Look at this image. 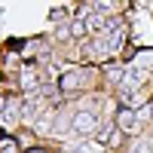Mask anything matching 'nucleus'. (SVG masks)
Masks as SVG:
<instances>
[{
	"label": "nucleus",
	"instance_id": "obj_1",
	"mask_svg": "<svg viewBox=\"0 0 153 153\" xmlns=\"http://www.w3.org/2000/svg\"><path fill=\"white\" fill-rule=\"evenodd\" d=\"M71 129L80 132V135H92V132L98 129V117H95L92 110H76L74 120H71Z\"/></svg>",
	"mask_w": 153,
	"mask_h": 153
},
{
	"label": "nucleus",
	"instance_id": "obj_2",
	"mask_svg": "<svg viewBox=\"0 0 153 153\" xmlns=\"http://www.w3.org/2000/svg\"><path fill=\"white\" fill-rule=\"evenodd\" d=\"M120 132L123 135L138 132V113L135 110H120Z\"/></svg>",
	"mask_w": 153,
	"mask_h": 153
},
{
	"label": "nucleus",
	"instance_id": "obj_3",
	"mask_svg": "<svg viewBox=\"0 0 153 153\" xmlns=\"http://www.w3.org/2000/svg\"><path fill=\"white\" fill-rule=\"evenodd\" d=\"M80 80H83V74L80 71H71V74H65V76H61V92H68V95H74V89L76 86H80Z\"/></svg>",
	"mask_w": 153,
	"mask_h": 153
},
{
	"label": "nucleus",
	"instance_id": "obj_4",
	"mask_svg": "<svg viewBox=\"0 0 153 153\" xmlns=\"http://www.w3.org/2000/svg\"><path fill=\"white\" fill-rule=\"evenodd\" d=\"M86 34H89L86 22H83V19H74V22H71V37H86Z\"/></svg>",
	"mask_w": 153,
	"mask_h": 153
},
{
	"label": "nucleus",
	"instance_id": "obj_5",
	"mask_svg": "<svg viewBox=\"0 0 153 153\" xmlns=\"http://www.w3.org/2000/svg\"><path fill=\"white\" fill-rule=\"evenodd\" d=\"M22 86H25V89H34V86H37V74H34L31 68L22 71Z\"/></svg>",
	"mask_w": 153,
	"mask_h": 153
},
{
	"label": "nucleus",
	"instance_id": "obj_6",
	"mask_svg": "<svg viewBox=\"0 0 153 153\" xmlns=\"http://www.w3.org/2000/svg\"><path fill=\"white\" fill-rule=\"evenodd\" d=\"M132 153H150V144L147 141H135L132 144Z\"/></svg>",
	"mask_w": 153,
	"mask_h": 153
},
{
	"label": "nucleus",
	"instance_id": "obj_7",
	"mask_svg": "<svg viewBox=\"0 0 153 153\" xmlns=\"http://www.w3.org/2000/svg\"><path fill=\"white\" fill-rule=\"evenodd\" d=\"M31 153H49V150H31Z\"/></svg>",
	"mask_w": 153,
	"mask_h": 153
}]
</instances>
